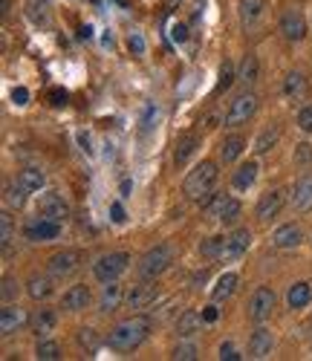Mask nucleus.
<instances>
[{
    "instance_id": "f257e3e1",
    "label": "nucleus",
    "mask_w": 312,
    "mask_h": 361,
    "mask_svg": "<svg viewBox=\"0 0 312 361\" xmlns=\"http://www.w3.org/2000/svg\"><path fill=\"white\" fill-rule=\"evenodd\" d=\"M147 333H151V318L147 315H130V318L119 321L107 333V347L119 350V353H130L147 338Z\"/></svg>"
},
{
    "instance_id": "f03ea898",
    "label": "nucleus",
    "mask_w": 312,
    "mask_h": 361,
    "mask_svg": "<svg viewBox=\"0 0 312 361\" xmlns=\"http://www.w3.org/2000/svg\"><path fill=\"white\" fill-rule=\"evenodd\" d=\"M220 179V171H217V162H200L183 183V194L188 196L191 203H205L211 194H214V185Z\"/></svg>"
},
{
    "instance_id": "7ed1b4c3",
    "label": "nucleus",
    "mask_w": 312,
    "mask_h": 361,
    "mask_svg": "<svg viewBox=\"0 0 312 361\" xmlns=\"http://www.w3.org/2000/svg\"><path fill=\"white\" fill-rule=\"evenodd\" d=\"M171 263H174V249H171L168 243H159V246L147 249V252L139 257L136 275L142 277V281H156L162 272H168Z\"/></svg>"
},
{
    "instance_id": "20e7f679",
    "label": "nucleus",
    "mask_w": 312,
    "mask_h": 361,
    "mask_svg": "<svg viewBox=\"0 0 312 361\" xmlns=\"http://www.w3.org/2000/svg\"><path fill=\"white\" fill-rule=\"evenodd\" d=\"M130 257L127 252H110V254H102L93 263V277L98 284H110V281H119V277L130 269Z\"/></svg>"
},
{
    "instance_id": "39448f33",
    "label": "nucleus",
    "mask_w": 312,
    "mask_h": 361,
    "mask_svg": "<svg viewBox=\"0 0 312 361\" xmlns=\"http://www.w3.org/2000/svg\"><path fill=\"white\" fill-rule=\"evenodd\" d=\"M257 113V95L246 87L240 95H235L232 98V104H228V110H226V119H223V124L226 127H240V124H249V119Z\"/></svg>"
},
{
    "instance_id": "423d86ee",
    "label": "nucleus",
    "mask_w": 312,
    "mask_h": 361,
    "mask_svg": "<svg viewBox=\"0 0 312 361\" xmlns=\"http://www.w3.org/2000/svg\"><path fill=\"white\" fill-rule=\"evenodd\" d=\"M275 289H269V286H257L255 292H252V298H249V321H255V324H266L269 318H272V313H275Z\"/></svg>"
},
{
    "instance_id": "0eeeda50",
    "label": "nucleus",
    "mask_w": 312,
    "mask_h": 361,
    "mask_svg": "<svg viewBox=\"0 0 312 361\" xmlns=\"http://www.w3.org/2000/svg\"><path fill=\"white\" fill-rule=\"evenodd\" d=\"M61 234V223L55 220H49V217H32L26 225H24V237L29 243H49V240H55Z\"/></svg>"
},
{
    "instance_id": "6e6552de",
    "label": "nucleus",
    "mask_w": 312,
    "mask_h": 361,
    "mask_svg": "<svg viewBox=\"0 0 312 361\" xmlns=\"http://www.w3.org/2000/svg\"><path fill=\"white\" fill-rule=\"evenodd\" d=\"M205 208H208V214L214 217L217 223H223V225H232V223H237L240 211H243L240 200H235V196H226V194L214 196V200H211Z\"/></svg>"
},
{
    "instance_id": "1a4fd4ad",
    "label": "nucleus",
    "mask_w": 312,
    "mask_h": 361,
    "mask_svg": "<svg viewBox=\"0 0 312 361\" xmlns=\"http://www.w3.org/2000/svg\"><path fill=\"white\" fill-rule=\"evenodd\" d=\"M46 269H49L53 277H70V275H75L81 269V252H75V249L55 252L46 260Z\"/></svg>"
},
{
    "instance_id": "9d476101",
    "label": "nucleus",
    "mask_w": 312,
    "mask_h": 361,
    "mask_svg": "<svg viewBox=\"0 0 312 361\" xmlns=\"http://www.w3.org/2000/svg\"><path fill=\"white\" fill-rule=\"evenodd\" d=\"M38 214L41 217H49V220H55V223H67L70 220V203L64 200V196L58 191H49L41 196V203H38Z\"/></svg>"
},
{
    "instance_id": "9b49d317",
    "label": "nucleus",
    "mask_w": 312,
    "mask_h": 361,
    "mask_svg": "<svg viewBox=\"0 0 312 361\" xmlns=\"http://www.w3.org/2000/svg\"><path fill=\"white\" fill-rule=\"evenodd\" d=\"M277 29H281V35L289 41V44H301L304 35H306V21H304V12L301 9H286L281 15V24H277Z\"/></svg>"
},
{
    "instance_id": "f8f14e48",
    "label": "nucleus",
    "mask_w": 312,
    "mask_h": 361,
    "mask_svg": "<svg viewBox=\"0 0 312 361\" xmlns=\"http://www.w3.org/2000/svg\"><path fill=\"white\" fill-rule=\"evenodd\" d=\"M26 324H29L26 309H21L18 304H3V309H0V335L12 338L15 333H21Z\"/></svg>"
},
{
    "instance_id": "ddd939ff",
    "label": "nucleus",
    "mask_w": 312,
    "mask_h": 361,
    "mask_svg": "<svg viewBox=\"0 0 312 361\" xmlns=\"http://www.w3.org/2000/svg\"><path fill=\"white\" fill-rule=\"evenodd\" d=\"M284 203H286V194H284L281 188H272V191H266V194H260V200H257V208H255L257 220L269 223L272 217H277V214H281Z\"/></svg>"
},
{
    "instance_id": "4468645a",
    "label": "nucleus",
    "mask_w": 312,
    "mask_h": 361,
    "mask_svg": "<svg viewBox=\"0 0 312 361\" xmlns=\"http://www.w3.org/2000/svg\"><path fill=\"white\" fill-rule=\"evenodd\" d=\"M272 350H275V335H272V330H266V326L260 324L249 338V358L264 361V358L272 355Z\"/></svg>"
},
{
    "instance_id": "2eb2a0df",
    "label": "nucleus",
    "mask_w": 312,
    "mask_h": 361,
    "mask_svg": "<svg viewBox=\"0 0 312 361\" xmlns=\"http://www.w3.org/2000/svg\"><path fill=\"white\" fill-rule=\"evenodd\" d=\"M93 301V292L90 286L84 284H75L70 286L67 292H64V298H61V309H67V313H81V309H87Z\"/></svg>"
},
{
    "instance_id": "dca6fc26",
    "label": "nucleus",
    "mask_w": 312,
    "mask_h": 361,
    "mask_svg": "<svg viewBox=\"0 0 312 361\" xmlns=\"http://www.w3.org/2000/svg\"><path fill=\"white\" fill-rule=\"evenodd\" d=\"M252 246V232L249 228H237V232H232L226 237V249H223V260H237L243 257L246 252H249Z\"/></svg>"
},
{
    "instance_id": "f3484780",
    "label": "nucleus",
    "mask_w": 312,
    "mask_h": 361,
    "mask_svg": "<svg viewBox=\"0 0 312 361\" xmlns=\"http://www.w3.org/2000/svg\"><path fill=\"white\" fill-rule=\"evenodd\" d=\"M159 298V292H156V286H151V284H136V286H130V292L125 295V304H127V309H147L154 301Z\"/></svg>"
},
{
    "instance_id": "a211bd4d",
    "label": "nucleus",
    "mask_w": 312,
    "mask_h": 361,
    "mask_svg": "<svg viewBox=\"0 0 312 361\" xmlns=\"http://www.w3.org/2000/svg\"><path fill=\"white\" fill-rule=\"evenodd\" d=\"M289 200H292V208L298 211V214H306V211H312V174L301 176L298 183H295Z\"/></svg>"
},
{
    "instance_id": "6ab92c4d",
    "label": "nucleus",
    "mask_w": 312,
    "mask_h": 361,
    "mask_svg": "<svg viewBox=\"0 0 312 361\" xmlns=\"http://www.w3.org/2000/svg\"><path fill=\"white\" fill-rule=\"evenodd\" d=\"M301 240H304V228L298 223H286L272 234V243L277 249H298Z\"/></svg>"
},
{
    "instance_id": "aec40b11",
    "label": "nucleus",
    "mask_w": 312,
    "mask_h": 361,
    "mask_svg": "<svg viewBox=\"0 0 312 361\" xmlns=\"http://www.w3.org/2000/svg\"><path fill=\"white\" fill-rule=\"evenodd\" d=\"M196 147H200V136H196V133L179 136L176 145H174V165H176V168H185L188 159L196 154Z\"/></svg>"
},
{
    "instance_id": "412c9836",
    "label": "nucleus",
    "mask_w": 312,
    "mask_h": 361,
    "mask_svg": "<svg viewBox=\"0 0 312 361\" xmlns=\"http://www.w3.org/2000/svg\"><path fill=\"white\" fill-rule=\"evenodd\" d=\"M306 93H309L306 75L301 70L286 73V78H284V95L289 98V102H301V98H306Z\"/></svg>"
},
{
    "instance_id": "4be33fe9",
    "label": "nucleus",
    "mask_w": 312,
    "mask_h": 361,
    "mask_svg": "<svg viewBox=\"0 0 312 361\" xmlns=\"http://www.w3.org/2000/svg\"><path fill=\"white\" fill-rule=\"evenodd\" d=\"M55 324H58V315H55V309H46V306H44V309H38V313L29 318V330L35 333L38 338H46L49 333L55 330Z\"/></svg>"
},
{
    "instance_id": "5701e85b",
    "label": "nucleus",
    "mask_w": 312,
    "mask_h": 361,
    "mask_svg": "<svg viewBox=\"0 0 312 361\" xmlns=\"http://www.w3.org/2000/svg\"><path fill=\"white\" fill-rule=\"evenodd\" d=\"M246 151V136L243 133H232V136H226L220 142V159L226 162V165H232V162H237Z\"/></svg>"
},
{
    "instance_id": "b1692460",
    "label": "nucleus",
    "mask_w": 312,
    "mask_h": 361,
    "mask_svg": "<svg viewBox=\"0 0 312 361\" xmlns=\"http://www.w3.org/2000/svg\"><path fill=\"white\" fill-rule=\"evenodd\" d=\"M203 324H205V318H203L200 313H194V309H185V313L176 318V335H179V338H191V335L200 333Z\"/></svg>"
},
{
    "instance_id": "393cba45",
    "label": "nucleus",
    "mask_w": 312,
    "mask_h": 361,
    "mask_svg": "<svg viewBox=\"0 0 312 361\" xmlns=\"http://www.w3.org/2000/svg\"><path fill=\"white\" fill-rule=\"evenodd\" d=\"M122 286L116 284V281H110V284H104V289H102V298H98V309L102 313H116L119 309V304H122Z\"/></svg>"
},
{
    "instance_id": "a878e982",
    "label": "nucleus",
    "mask_w": 312,
    "mask_h": 361,
    "mask_svg": "<svg viewBox=\"0 0 312 361\" xmlns=\"http://www.w3.org/2000/svg\"><path fill=\"white\" fill-rule=\"evenodd\" d=\"M257 78H260V61H257V55H246L243 61H240V70H237V81L243 87H252V84H257Z\"/></svg>"
},
{
    "instance_id": "bb28decb",
    "label": "nucleus",
    "mask_w": 312,
    "mask_h": 361,
    "mask_svg": "<svg viewBox=\"0 0 312 361\" xmlns=\"http://www.w3.org/2000/svg\"><path fill=\"white\" fill-rule=\"evenodd\" d=\"M237 284H240V277H237L235 272H226V275H220V277H217V284H214V289H211V298H214V301H226V298H232V295L237 292Z\"/></svg>"
},
{
    "instance_id": "cd10ccee",
    "label": "nucleus",
    "mask_w": 312,
    "mask_h": 361,
    "mask_svg": "<svg viewBox=\"0 0 312 361\" xmlns=\"http://www.w3.org/2000/svg\"><path fill=\"white\" fill-rule=\"evenodd\" d=\"M257 162H243V165L232 174V185L237 191H246V188H252L255 185V179H257Z\"/></svg>"
},
{
    "instance_id": "c85d7f7f",
    "label": "nucleus",
    "mask_w": 312,
    "mask_h": 361,
    "mask_svg": "<svg viewBox=\"0 0 312 361\" xmlns=\"http://www.w3.org/2000/svg\"><path fill=\"white\" fill-rule=\"evenodd\" d=\"M309 301H312V286H309L306 281H298V284L289 286V292H286V304H289V309H304Z\"/></svg>"
},
{
    "instance_id": "c756f323",
    "label": "nucleus",
    "mask_w": 312,
    "mask_h": 361,
    "mask_svg": "<svg viewBox=\"0 0 312 361\" xmlns=\"http://www.w3.org/2000/svg\"><path fill=\"white\" fill-rule=\"evenodd\" d=\"M26 292H29L32 301H46L49 295H53V281H49L46 275H35V277H29Z\"/></svg>"
},
{
    "instance_id": "7c9ffc66",
    "label": "nucleus",
    "mask_w": 312,
    "mask_h": 361,
    "mask_svg": "<svg viewBox=\"0 0 312 361\" xmlns=\"http://www.w3.org/2000/svg\"><path fill=\"white\" fill-rule=\"evenodd\" d=\"M266 3L264 0H240V21L243 26H255L260 21V15H264Z\"/></svg>"
},
{
    "instance_id": "2f4dec72",
    "label": "nucleus",
    "mask_w": 312,
    "mask_h": 361,
    "mask_svg": "<svg viewBox=\"0 0 312 361\" xmlns=\"http://www.w3.org/2000/svg\"><path fill=\"white\" fill-rule=\"evenodd\" d=\"M26 196H29V191L15 179V183H9L6 185V191H3V203H6V208H12V211H18V208H24L26 205Z\"/></svg>"
},
{
    "instance_id": "473e14b6",
    "label": "nucleus",
    "mask_w": 312,
    "mask_h": 361,
    "mask_svg": "<svg viewBox=\"0 0 312 361\" xmlns=\"http://www.w3.org/2000/svg\"><path fill=\"white\" fill-rule=\"evenodd\" d=\"M18 183L32 194V191H41L44 185H46V174L41 171V168H24L21 174H18Z\"/></svg>"
},
{
    "instance_id": "72a5a7b5",
    "label": "nucleus",
    "mask_w": 312,
    "mask_h": 361,
    "mask_svg": "<svg viewBox=\"0 0 312 361\" xmlns=\"http://www.w3.org/2000/svg\"><path fill=\"white\" fill-rule=\"evenodd\" d=\"M26 15L35 24H49V15H53V3L49 0H26Z\"/></svg>"
},
{
    "instance_id": "f704fd0d",
    "label": "nucleus",
    "mask_w": 312,
    "mask_h": 361,
    "mask_svg": "<svg viewBox=\"0 0 312 361\" xmlns=\"http://www.w3.org/2000/svg\"><path fill=\"white\" fill-rule=\"evenodd\" d=\"M277 139H281V130H277V127H266L264 133L257 136V142H255V154H257V156H264V154H269L272 147L277 145Z\"/></svg>"
},
{
    "instance_id": "c9c22d12",
    "label": "nucleus",
    "mask_w": 312,
    "mask_h": 361,
    "mask_svg": "<svg viewBox=\"0 0 312 361\" xmlns=\"http://www.w3.org/2000/svg\"><path fill=\"white\" fill-rule=\"evenodd\" d=\"M171 358H174V361H194V358H200V350H196V344H194V341L179 338V344L174 347Z\"/></svg>"
},
{
    "instance_id": "e433bc0d",
    "label": "nucleus",
    "mask_w": 312,
    "mask_h": 361,
    "mask_svg": "<svg viewBox=\"0 0 312 361\" xmlns=\"http://www.w3.org/2000/svg\"><path fill=\"white\" fill-rule=\"evenodd\" d=\"M35 355H38L41 361H58V358H61V347H58L55 341L41 338V341H38V350H35Z\"/></svg>"
},
{
    "instance_id": "4c0bfd02",
    "label": "nucleus",
    "mask_w": 312,
    "mask_h": 361,
    "mask_svg": "<svg viewBox=\"0 0 312 361\" xmlns=\"http://www.w3.org/2000/svg\"><path fill=\"white\" fill-rule=\"evenodd\" d=\"M223 249H226V237H208L200 243L203 257H223Z\"/></svg>"
},
{
    "instance_id": "58836bf2",
    "label": "nucleus",
    "mask_w": 312,
    "mask_h": 361,
    "mask_svg": "<svg viewBox=\"0 0 312 361\" xmlns=\"http://www.w3.org/2000/svg\"><path fill=\"white\" fill-rule=\"evenodd\" d=\"M237 81V73H235V67H232V61H226L223 67H220V81H217V87H214V93L220 95V93H226L228 87H232Z\"/></svg>"
},
{
    "instance_id": "ea45409f",
    "label": "nucleus",
    "mask_w": 312,
    "mask_h": 361,
    "mask_svg": "<svg viewBox=\"0 0 312 361\" xmlns=\"http://www.w3.org/2000/svg\"><path fill=\"white\" fill-rule=\"evenodd\" d=\"M12 234H15V225H12V208H6L3 214H0V246H3V249H9Z\"/></svg>"
},
{
    "instance_id": "a19ab883",
    "label": "nucleus",
    "mask_w": 312,
    "mask_h": 361,
    "mask_svg": "<svg viewBox=\"0 0 312 361\" xmlns=\"http://www.w3.org/2000/svg\"><path fill=\"white\" fill-rule=\"evenodd\" d=\"M18 292H21V284L15 281L12 275H6L3 277V289H0V301H3V304H15V301H18Z\"/></svg>"
},
{
    "instance_id": "79ce46f5",
    "label": "nucleus",
    "mask_w": 312,
    "mask_h": 361,
    "mask_svg": "<svg viewBox=\"0 0 312 361\" xmlns=\"http://www.w3.org/2000/svg\"><path fill=\"white\" fill-rule=\"evenodd\" d=\"M292 159H295V165H309V162H312V145H309V142H301L298 147H295Z\"/></svg>"
},
{
    "instance_id": "37998d69",
    "label": "nucleus",
    "mask_w": 312,
    "mask_h": 361,
    "mask_svg": "<svg viewBox=\"0 0 312 361\" xmlns=\"http://www.w3.org/2000/svg\"><path fill=\"white\" fill-rule=\"evenodd\" d=\"M78 341H81V347H87L90 353L98 347V338H95V330H90V326H84V330L78 333Z\"/></svg>"
},
{
    "instance_id": "c03bdc74",
    "label": "nucleus",
    "mask_w": 312,
    "mask_h": 361,
    "mask_svg": "<svg viewBox=\"0 0 312 361\" xmlns=\"http://www.w3.org/2000/svg\"><path fill=\"white\" fill-rule=\"evenodd\" d=\"M298 127L304 130V133H312V104L298 110Z\"/></svg>"
},
{
    "instance_id": "a18cd8bd",
    "label": "nucleus",
    "mask_w": 312,
    "mask_h": 361,
    "mask_svg": "<svg viewBox=\"0 0 312 361\" xmlns=\"http://www.w3.org/2000/svg\"><path fill=\"white\" fill-rule=\"evenodd\" d=\"M217 355H220V361H237V358H240L232 341H223V344H220V350H217Z\"/></svg>"
},
{
    "instance_id": "49530a36",
    "label": "nucleus",
    "mask_w": 312,
    "mask_h": 361,
    "mask_svg": "<svg viewBox=\"0 0 312 361\" xmlns=\"http://www.w3.org/2000/svg\"><path fill=\"white\" fill-rule=\"evenodd\" d=\"M127 46L134 49L136 55H142V53H145V38H142V32H130V38H127Z\"/></svg>"
},
{
    "instance_id": "de8ad7c7",
    "label": "nucleus",
    "mask_w": 312,
    "mask_h": 361,
    "mask_svg": "<svg viewBox=\"0 0 312 361\" xmlns=\"http://www.w3.org/2000/svg\"><path fill=\"white\" fill-rule=\"evenodd\" d=\"M12 98H15L18 104H26V102H29V90H26V87H15V90H12Z\"/></svg>"
},
{
    "instance_id": "09e8293b",
    "label": "nucleus",
    "mask_w": 312,
    "mask_h": 361,
    "mask_svg": "<svg viewBox=\"0 0 312 361\" xmlns=\"http://www.w3.org/2000/svg\"><path fill=\"white\" fill-rule=\"evenodd\" d=\"M203 318H205V324H214V321L220 318V313H217V306H205V309H203Z\"/></svg>"
},
{
    "instance_id": "8fccbe9b",
    "label": "nucleus",
    "mask_w": 312,
    "mask_h": 361,
    "mask_svg": "<svg viewBox=\"0 0 312 361\" xmlns=\"http://www.w3.org/2000/svg\"><path fill=\"white\" fill-rule=\"evenodd\" d=\"M49 102H53V104H64V102H67V90H53V93H49Z\"/></svg>"
},
{
    "instance_id": "3c124183",
    "label": "nucleus",
    "mask_w": 312,
    "mask_h": 361,
    "mask_svg": "<svg viewBox=\"0 0 312 361\" xmlns=\"http://www.w3.org/2000/svg\"><path fill=\"white\" fill-rule=\"evenodd\" d=\"M110 211H113V220H116V223H122V220H125V211H122V205H119V203H113V208H110Z\"/></svg>"
},
{
    "instance_id": "603ef678",
    "label": "nucleus",
    "mask_w": 312,
    "mask_h": 361,
    "mask_svg": "<svg viewBox=\"0 0 312 361\" xmlns=\"http://www.w3.org/2000/svg\"><path fill=\"white\" fill-rule=\"evenodd\" d=\"M174 38L176 41H185V26H174Z\"/></svg>"
},
{
    "instance_id": "864d4df0",
    "label": "nucleus",
    "mask_w": 312,
    "mask_h": 361,
    "mask_svg": "<svg viewBox=\"0 0 312 361\" xmlns=\"http://www.w3.org/2000/svg\"><path fill=\"white\" fill-rule=\"evenodd\" d=\"M9 9H12V0H3V9H0V15H3V18H6Z\"/></svg>"
}]
</instances>
